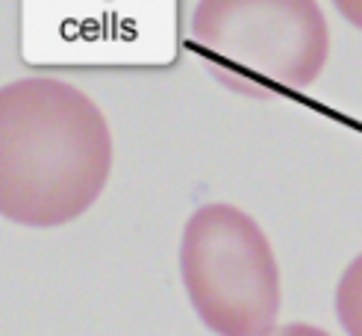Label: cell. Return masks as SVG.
Here are the masks:
<instances>
[{
    "mask_svg": "<svg viewBox=\"0 0 362 336\" xmlns=\"http://www.w3.org/2000/svg\"><path fill=\"white\" fill-rule=\"evenodd\" d=\"M271 336H330L327 330H321L315 325H303V322H292V325H283L277 328Z\"/></svg>",
    "mask_w": 362,
    "mask_h": 336,
    "instance_id": "cell-7",
    "label": "cell"
},
{
    "mask_svg": "<svg viewBox=\"0 0 362 336\" xmlns=\"http://www.w3.org/2000/svg\"><path fill=\"white\" fill-rule=\"evenodd\" d=\"M336 315L348 336H362V254H356L339 277Z\"/></svg>",
    "mask_w": 362,
    "mask_h": 336,
    "instance_id": "cell-5",
    "label": "cell"
},
{
    "mask_svg": "<svg viewBox=\"0 0 362 336\" xmlns=\"http://www.w3.org/2000/svg\"><path fill=\"white\" fill-rule=\"evenodd\" d=\"M112 171V130L77 86L24 77L0 86V216L59 227L92 207Z\"/></svg>",
    "mask_w": 362,
    "mask_h": 336,
    "instance_id": "cell-1",
    "label": "cell"
},
{
    "mask_svg": "<svg viewBox=\"0 0 362 336\" xmlns=\"http://www.w3.org/2000/svg\"><path fill=\"white\" fill-rule=\"evenodd\" d=\"M192 47L239 92H300L330 57V30L315 0H201Z\"/></svg>",
    "mask_w": 362,
    "mask_h": 336,
    "instance_id": "cell-2",
    "label": "cell"
},
{
    "mask_svg": "<svg viewBox=\"0 0 362 336\" xmlns=\"http://www.w3.org/2000/svg\"><path fill=\"white\" fill-rule=\"evenodd\" d=\"M180 274L215 336H271L283 304L277 257L262 227L233 204L197 207L180 242Z\"/></svg>",
    "mask_w": 362,
    "mask_h": 336,
    "instance_id": "cell-3",
    "label": "cell"
},
{
    "mask_svg": "<svg viewBox=\"0 0 362 336\" xmlns=\"http://www.w3.org/2000/svg\"><path fill=\"white\" fill-rule=\"evenodd\" d=\"M333 6L341 12L345 21H351L356 30H362V0H333Z\"/></svg>",
    "mask_w": 362,
    "mask_h": 336,
    "instance_id": "cell-6",
    "label": "cell"
},
{
    "mask_svg": "<svg viewBox=\"0 0 362 336\" xmlns=\"http://www.w3.org/2000/svg\"><path fill=\"white\" fill-rule=\"evenodd\" d=\"M33 53L62 65H139L171 57L174 0H21Z\"/></svg>",
    "mask_w": 362,
    "mask_h": 336,
    "instance_id": "cell-4",
    "label": "cell"
}]
</instances>
